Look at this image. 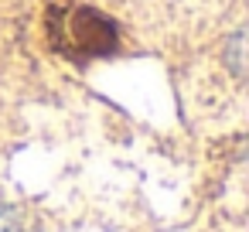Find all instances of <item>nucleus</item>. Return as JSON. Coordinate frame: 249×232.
I'll return each mask as SVG.
<instances>
[{
  "label": "nucleus",
  "instance_id": "1",
  "mask_svg": "<svg viewBox=\"0 0 249 232\" xmlns=\"http://www.w3.org/2000/svg\"><path fill=\"white\" fill-rule=\"evenodd\" d=\"M58 18V35H55V48L72 55V58H92V55H106L116 45V28L109 18H103L92 7H72L55 14Z\"/></svg>",
  "mask_w": 249,
  "mask_h": 232
}]
</instances>
